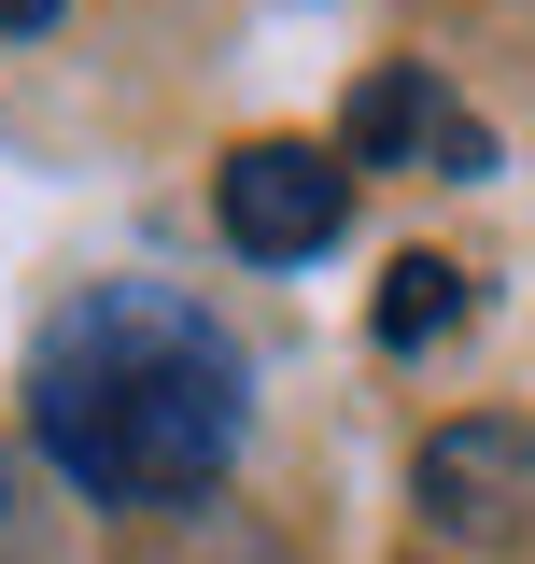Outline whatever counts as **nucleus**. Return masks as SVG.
Masks as SVG:
<instances>
[{
  "instance_id": "4",
  "label": "nucleus",
  "mask_w": 535,
  "mask_h": 564,
  "mask_svg": "<svg viewBox=\"0 0 535 564\" xmlns=\"http://www.w3.org/2000/svg\"><path fill=\"white\" fill-rule=\"evenodd\" d=\"M338 155H352V170H451V184H479V170H493V128H479L423 57H381L352 85V113H338Z\"/></svg>"
},
{
  "instance_id": "2",
  "label": "nucleus",
  "mask_w": 535,
  "mask_h": 564,
  "mask_svg": "<svg viewBox=\"0 0 535 564\" xmlns=\"http://www.w3.org/2000/svg\"><path fill=\"white\" fill-rule=\"evenodd\" d=\"M211 226H226V254H254V269H310L338 226H352V155H338V141H240V155L211 170Z\"/></svg>"
},
{
  "instance_id": "3",
  "label": "nucleus",
  "mask_w": 535,
  "mask_h": 564,
  "mask_svg": "<svg viewBox=\"0 0 535 564\" xmlns=\"http://www.w3.org/2000/svg\"><path fill=\"white\" fill-rule=\"evenodd\" d=\"M408 508H423L437 536H466V551L522 536V508H535V423H507V410L437 423V437L408 452Z\"/></svg>"
},
{
  "instance_id": "1",
  "label": "nucleus",
  "mask_w": 535,
  "mask_h": 564,
  "mask_svg": "<svg viewBox=\"0 0 535 564\" xmlns=\"http://www.w3.org/2000/svg\"><path fill=\"white\" fill-rule=\"evenodd\" d=\"M254 367L184 282H85L29 339V437L99 508H198L240 466Z\"/></svg>"
},
{
  "instance_id": "5",
  "label": "nucleus",
  "mask_w": 535,
  "mask_h": 564,
  "mask_svg": "<svg viewBox=\"0 0 535 564\" xmlns=\"http://www.w3.org/2000/svg\"><path fill=\"white\" fill-rule=\"evenodd\" d=\"M466 325V269L451 254H395V282H381V352H423Z\"/></svg>"
},
{
  "instance_id": "6",
  "label": "nucleus",
  "mask_w": 535,
  "mask_h": 564,
  "mask_svg": "<svg viewBox=\"0 0 535 564\" xmlns=\"http://www.w3.org/2000/svg\"><path fill=\"white\" fill-rule=\"evenodd\" d=\"M0 14H14V29H43V14H57V0H0Z\"/></svg>"
}]
</instances>
